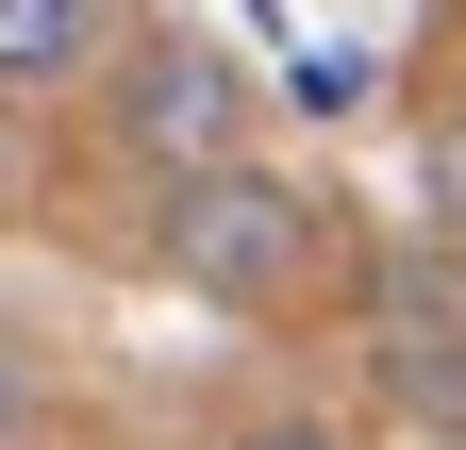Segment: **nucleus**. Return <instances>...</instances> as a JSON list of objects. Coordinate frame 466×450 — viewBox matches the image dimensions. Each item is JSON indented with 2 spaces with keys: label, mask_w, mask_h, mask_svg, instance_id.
<instances>
[{
  "label": "nucleus",
  "mask_w": 466,
  "mask_h": 450,
  "mask_svg": "<svg viewBox=\"0 0 466 450\" xmlns=\"http://www.w3.org/2000/svg\"><path fill=\"white\" fill-rule=\"evenodd\" d=\"M150 251L184 267L217 317H283V301H317L333 267H350L333 200H317V184H283V167H217V184H167Z\"/></svg>",
  "instance_id": "nucleus-1"
},
{
  "label": "nucleus",
  "mask_w": 466,
  "mask_h": 450,
  "mask_svg": "<svg viewBox=\"0 0 466 450\" xmlns=\"http://www.w3.org/2000/svg\"><path fill=\"white\" fill-rule=\"evenodd\" d=\"M116 150H150L167 184H217V167H250V67H233L217 34H116Z\"/></svg>",
  "instance_id": "nucleus-2"
},
{
  "label": "nucleus",
  "mask_w": 466,
  "mask_h": 450,
  "mask_svg": "<svg viewBox=\"0 0 466 450\" xmlns=\"http://www.w3.org/2000/svg\"><path fill=\"white\" fill-rule=\"evenodd\" d=\"M367 384H383L417 434L466 450V267H450V251H383V267H367Z\"/></svg>",
  "instance_id": "nucleus-3"
},
{
  "label": "nucleus",
  "mask_w": 466,
  "mask_h": 450,
  "mask_svg": "<svg viewBox=\"0 0 466 450\" xmlns=\"http://www.w3.org/2000/svg\"><path fill=\"white\" fill-rule=\"evenodd\" d=\"M84 67H116L100 0H0V100H17V84H84Z\"/></svg>",
  "instance_id": "nucleus-4"
},
{
  "label": "nucleus",
  "mask_w": 466,
  "mask_h": 450,
  "mask_svg": "<svg viewBox=\"0 0 466 450\" xmlns=\"http://www.w3.org/2000/svg\"><path fill=\"white\" fill-rule=\"evenodd\" d=\"M267 50H283V100H300V118H367V100H383V34H317V17H267Z\"/></svg>",
  "instance_id": "nucleus-5"
},
{
  "label": "nucleus",
  "mask_w": 466,
  "mask_h": 450,
  "mask_svg": "<svg viewBox=\"0 0 466 450\" xmlns=\"http://www.w3.org/2000/svg\"><path fill=\"white\" fill-rule=\"evenodd\" d=\"M417 184H433V217H450V234H466V84L433 100V134H417Z\"/></svg>",
  "instance_id": "nucleus-6"
},
{
  "label": "nucleus",
  "mask_w": 466,
  "mask_h": 450,
  "mask_svg": "<svg viewBox=\"0 0 466 450\" xmlns=\"http://www.w3.org/2000/svg\"><path fill=\"white\" fill-rule=\"evenodd\" d=\"M217 450H350L333 417H250V434H217Z\"/></svg>",
  "instance_id": "nucleus-7"
},
{
  "label": "nucleus",
  "mask_w": 466,
  "mask_h": 450,
  "mask_svg": "<svg viewBox=\"0 0 466 450\" xmlns=\"http://www.w3.org/2000/svg\"><path fill=\"white\" fill-rule=\"evenodd\" d=\"M0 434H17V367H0Z\"/></svg>",
  "instance_id": "nucleus-8"
}]
</instances>
